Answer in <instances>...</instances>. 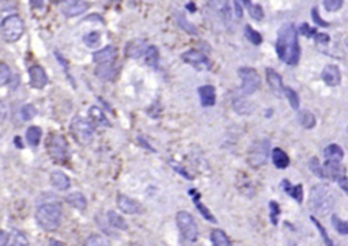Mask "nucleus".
Wrapping results in <instances>:
<instances>
[{
  "instance_id": "obj_1",
  "label": "nucleus",
  "mask_w": 348,
  "mask_h": 246,
  "mask_svg": "<svg viewBox=\"0 0 348 246\" xmlns=\"http://www.w3.org/2000/svg\"><path fill=\"white\" fill-rule=\"evenodd\" d=\"M276 52L279 59L288 66H295L299 60V44L297 30L291 24L283 25L278 34Z\"/></svg>"
},
{
  "instance_id": "obj_2",
  "label": "nucleus",
  "mask_w": 348,
  "mask_h": 246,
  "mask_svg": "<svg viewBox=\"0 0 348 246\" xmlns=\"http://www.w3.org/2000/svg\"><path fill=\"white\" fill-rule=\"evenodd\" d=\"M336 204V197L332 188L328 185H316L312 188L309 195V207L313 214L325 216L331 214Z\"/></svg>"
},
{
  "instance_id": "obj_3",
  "label": "nucleus",
  "mask_w": 348,
  "mask_h": 246,
  "mask_svg": "<svg viewBox=\"0 0 348 246\" xmlns=\"http://www.w3.org/2000/svg\"><path fill=\"white\" fill-rule=\"evenodd\" d=\"M35 219L40 227L44 230H57L62 223V207L57 203L43 204L35 212Z\"/></svg>"
},
{
  "instance_id": "obj_4",
  "label": "nucleus",
  "mask_w": 348,
  "mask_h": 246,
  "mask_svg": "<svg viewBox=\"0 0 348 246\" xmlns=\"http://www.w3.org/2000/svg\"><path fill=\"white\" fill-rule=\"evenodd\" d=\"M0 31L7 43H16L24 35L25 24L18 15H8L2 20Z\"/></svg>"
},
{
  "instance_id": "obj_5",
  "label": "nucleus",
  "mask_w": 348,
  "mask_h": 246,
  "mask_svg": "<svg viewBox=\"0 0 348 246\" xmlns=\"http://www.w3.org/2000/svg\"><path fill=\"white\" fill-rule=\"evenodd\" d=\"M71 133L75 137V140L82 146L90 145L94 139V127L90 121H87L86 118L76 116L74 120L71 121L70 125Z\"/></svg>"
},
{
  "instance_id": "obj_6",
  "label": "nucleus",
  "mask_w": 348,
  "mask_h": 246,
  "mask_svg": "<svg viewBox=\"0 0 348 246\" xmlns=\"http://www.w3.org/2000/svg\"><path fill=\"white\" fill-rule=\"evenodd\" d=\"M47 150L50 158L57 163H64L68 159V145L59 133H50L48 136Z\"/></svg>"
},
{
  "instance_id": "obj_7",
  "label": "nucleus",
  "mask_w": 348,
  "mask_h": 246,
  "mask_svg": "<svg viewBox=\"0 0 348 246\" xmlns=\"http://www.w3.org/2000/svg\"><path fill=\"white\" fill-rule=\"evenodd\" d=\"M269 150H271V145L267 139H261V140L253 143L248 155V162L252 168H261L267 163Z\"/></svg>"
},
{
  "instance_id": "obj_8",
  "label": "nucleus",
  "mask_w": 348,
  "mask_h": 246,
  "mask_svg": "<svg viewBox=\"0 0 348 246\" xmlns=\"http://www.w3.org/2000/svg\"><path fill=\"white\" fill-rule=\"evenodd\" d=\"M176 222H177L178 230H180L181 235L186 241L194 242V241L198 239V224H196L195 219L192 218L190 214H188L185 211H180L177 214V216H176Z\"/></svg>"
},
{
  "instance_id": "obj_9",
  "label": "nucleus",
  "mask_w": 348,
  "mask_h": 246,
  "mask_svg": "<svg viewBox=\"0 0 348 246\" xmlns=\"http://www.w3.org/2000/svg\"><path fill=\"white\" fill-rule=\"evenodd\" d=\"M238 75L242 79V86H241V91L245 95H250L255 91H257L261 86V78L257 74V71L255 68H249V67H242L238 70Z\"/></svg>"
},
{
  "instance_id": "obj_10",
  "label": "nucleus",
  "mask_w": 348,
  "mask_h": 246,
  "mask_svg": "<svg viewBox=\"0 0 348 246\" xmlns=\"http://www.w3.org/2000/svg\"><path fill=\"white\" fill-rule=\"evenodd\" d=\"M181 59L189 66L195 67L196 70H208L209 68V60L208 57L199 51H188L181 56Z\"/></svg>"
},
{
  "instance_id": "obj_11",
  "label": "nucleus",
  "mask_w": 348,
  "mask_h": 246,
  "mask_svg": "<svg viewBox=\"0 0 348 246\" xmlns=\"http://www.w3.org/2000/svg\"><path fill=\"white\" fill-rule=\"evenodd\" d=\"M30 85L34 89H44L48 85V75L43 67L33 66L29 68Z\"/></svg>"
},
{
  "instance_id": "obj_12",
  "label": "nucleus",
  "mask_w": 348,
  "mask_h": 246,
  "mask_svg": "<svg viewBox=\"0 0 348 246\" xmlns=\"http://www.w3.org/2000/svg\"><path fill=\"white\" fill-rule=\"evenodd\" d=\"M324 173L325 177H329V178L337 181L339 178L345 176V169L344 166H341L340 160L326 159L324 166Z\"/></svg>"
},
{
  "instance_id": "obj_13",
  "label": "nucleus",
  "mask_w": 348,
  "mask_h": 246,
  "mask_svg": "<svg viewBox=\"0 0 348 246\" xmlns=\"http://www.w3.org/2000/svg\"><path fill=\"white\" fill-rule=\"evenodd\" d=\"M117 207L120 208V211H123L124 214H131V215L132 214H139L142 211L139 203L125 195L117 196Z\"/></svg>"
},
{
  "instance_id": "obj_14",
  "label": "nucleus",
  "mask_w": 348,
  "mask_h": 246,
  "mask_svg": "<svg viewBox=\"0 0 348 246\" xmlns=\"http://www.w3.org/2000/svg\"><path fill=\"white\" fill-rule=\"evenodd\" d=\"M147 48L148 45L143 39H133L125 47V55L131 59H139V57L144 56Z\"/></svg>"
},
{
  "instance_id": "obj_15",
  "label": "nucleus",
  "mask_w": 348,
  "mask_h": 246,
  "mask_svg": "<svg viewBox=\"0 0 348 246\" xmlns=\"http://www.w3.org/2000/svg\"><path fill=\"white\" fill-rule=\"evenodd\" d=\"M87 8H89V3L85 0H71L63 7V14L71 18V16L81 15Z\"/></svg>"
},
{
  "instance_id": "obj_16",
  "label": "nucleus",
  "mask_w": 348,
  "mask_h": 246,
  "mask_svg": "<svg viewBox=\"0 0 348 246\" xmlns=\"http://www.w3.org/2000/svg\"><path fill=\"white\" fill-rule=\"evenodd\" d=\"M322 80H324L328 86L335 87L340 85L341 82V74L340 70L336 66H326L322 70Z\"/></svg>"
},
{
  "instance_id": "obj_17",
  "label": "nucleus",
  "mask_w": 348,
  "mask_h": 246,
  "mask_svg": "<svg viewBox=\"0 0 348 246\" xmlns=\"http://www.w3.org/2000/svg\"><path fill=\"white\" fill-rule=\"evenodd\" d=\"M267 80L269 87H271V90L274 91L278 97H282L284 86H283V80L282 78H280V75H279L275 70H272V68H267Z\"/></svg>"
},
{
  "instance_id": "obj_18",
  "label": "nucleus",
  "mask_w": 348,
  "mask_h": 246,
  "mask_svg": "<svg viewBox=\"0 0 348 246\" xmlns=\"http://www.w3.org/2000/svg\"><path fill=\"white\" fill-rule=\"evenodd\" d=\"M199 95H200V101L203 106H214L217 101V91L215 87L205 85L199 89Z\"/></svg>"
},
{
  "instance_id": "obj_19",
  "label": "nucleus",
  "mask_w": 348,
  "mask_h": 246,
  "mask_svg": "<svg viewBox=\"0 0 348 246\" xmlns=\"http://www.w3.org/2000/svg\"><path fill=\"white\" fill-rule=\"evenodd\" d=\"M116 48L114 47H106L101 51L95 52L93 55V60L98 64H102V63H112L113 60L116 59Z\"/></svg>"
},
{
  "instance_id": "obj_20",
  "label": "nucleus",
  "mask_w": 348,
  "mask_h": 246,
  "mask_svg": "<svg viewBox=\"0 0 348 246\" xmlns=\"http://www.w3.org/2000/svg\"><path fill=\"white\" fill-rule=\"evenodd\" d=\"M50 182L59 191H67L71 185V181L68 176H66L63 172H53L50 174Z\"/></svg>"
},
{
  "instance_id": "obj_21",
  "label": "nucleus",
  "mask_w": 348,
  "mask_h": 246,
  "mask_svg": "<svg viewBox=\"0 0 348 246\" xmlns=\"http://www.w3.org/2000/svg\"><path fill=\"white\" fill-rule=\"evenodd\" d=\"M95 74H97L98 78L104 79V80H113L114 76H116L117 71L113 67L112 63H102V64L98 66Z\"/></svg>"
},
{
  "instance_id": "obj_22",
  "label": "nucleus",
  "mask_w": 348,
  "mask_h": 246,
  "mask_svg": "<svg viewBox=\"0 0 348 246\" xmlns=\"http://www.w3.org/2000/svg\"><path fill=\"white\" fill-rule=\"evenodd\" d=\"M282 188L284 189L287 195L291 196L293 199L297 200L298 203H302V199H303V189H302V185H293L290 184V181L288 180H283L282 181Z\"/></svg>"
},
{
  "instance_id": "obj_23",
  "label": "nucleus",
  "mask_w": 348,
  "mask_h": 246,
  "mask_svg": "<svg viewBox=\"0 0 348 246\" xmlns=\"http://www.w3.org/2000/svg\"><path fill=\"white\" fill-rule=\"evenodd\" d=\"M66 201L70 204L71 207L76 208V210H81L83 211L86 207H87V200L81 192H75V193H71L66 197Z\"/></svg>"
},
{
  "instance_id": "obj_24",
  "label": "nucleus",
  "mask_w": 348,
  "mask_h": 246,
  "mask_svg": "<svg viewBox=\"0 0 348 246\" xmlns=\"http://www.w3.org/2000/svg\"><path fill=\"white\" fill-rule=\"evenodd\" d=\"M272 162L278 169H284L290 163V158L283 150L274 149L272 150Z\"/></svg>"
},
{
  "instance_id": "obj_25",
  "label": "nucleus",
  "mask_w": 348,
  "mask_h": 246,
  "mask_svg": "<svg viewBox=\"0 0 348 246\" xmlns=\"http://www.w3.org/2000/svg\"><path fill=\"white\" fill-rule=\"evenodd\" d=\"M41 136H43V131H41V128L37 127V125H31L30 128H27L26 140L31 147H35V146L40 145Z\"/></svg>"
},
{
  "instance_id": "obj_26",
  "label": "nucleus",
  "mask_w": 348,
  "mask_h": 246,
  "mask_svg": "<svg viewBox=\"0 0 348 246\" xmlns=\"http://www.w3.org/2000/svg\"><path fill=\"white\" fill-rule=\"evenodd\" d=\"M189 193H190V196H192V199H194L195 206H196L199 211L201 212V215L204 216V218L207 219V220H209V222H217V220H215V218H214V216H212V214H211V212H209L208 210H207V208H205L204 206H203V204H201L200 195H199V192L198 191H194V189H192V191H189Z\"/></svg>"
},
{
  "instance_id": "obj_27",
  "label": "nucleus",
  "mask_w": 348,
  "mask_h": 246,
  "mask_svg": "<svg viewBox=\"0 0 348 246\" xmlns=\"http://www.w3.org/2000/svg\"><path fill=\"white\" fill-rule=\"evenodd\" d=\"M233 108L237 113L240 114H250L253 112V106L250 102H248L245 98H234L233 101Z\"/></svg>"
},
{
  "instance_id": "obj_28",
  "label": "nucleus",
  "mask_w": 348,
  "mask_h": 246,
  "mask_svg": "<svg viewBox=\"0 0 348 246\" xmlns=\"http://www.w3.org/2000/svg\"><path fill=\"white\" fill-rule=\"evenodd\" d=\"M324 156H325V159L340 160L341 162L343 156H344V153H343V150H341L340 146L329 145L328 147L324 150Z\"/></svg>"
},
{
  "instance_id": "obj_29",
  "label": "nucleus",
  "mask_w": 348,
  "mask_h": 246,
  "mask_svg": "<svg viewBox=\"0 0 348 246\" xmlns=\"http://www.w3.org/2000/svg\"><path fill=\"white\" fill-rule=\"evenodd\" d=\"M108 222L109 224L114 229H119V230L125 231L128 229V224L125 222V219L123 216H120L119 214H116L114 211L108 212Z\"/></svg>"
},
{
  "instance_id": "obj_30",
  "label": "nucleus",
  "mask_w": 348,
  "mask_h": 246,
  "mask_svg": "<svg viewBox=\"0 0 348 246\" xmlns=\"http://www.w3.org/2000/svg\"><path fill=\"white\" fill-rule=\"evenodd\" d=\"M301 31L305 35H307V37H313V38L316 39V41H318V43L326 44L329 41V35L322 34V33H317V31H316V29H312L309 25H306V24L302 25Z\"/></svg>"
},
{
  "instance_id": "obj_31",
  "label": "nucleus",
  "mask_w": 348,
  "mask_h": 246,
  "mask_svg": "<svg viewBox=\"0 0 348 246\" xmlns=\"http://www.w3.org/2000/svg\"><path fill=\"white\" fill-rule=\"evenodd\" d=\"M89 116L91 117V120H93L95 124L105 125V127H109V125H110V122L108 121V118L105 117L104 112H102L98 106H91V108H90Z\"/></svg>"
},
{
  "instance_id": "obj_32",
  "label": "nucleus",
  "mask_w": 348,
  "mask_h": 246,
  "mask_svg": "<svg viewBox=\"0 0 348 246\" xmlns=\"http://www.w3.org/2000/svg\"><path fill=\"white\" fill-rule=\"evenodd\" d=\"M211 241L215 246H228L230 245V239L226 235L223 230H219V229H215V230L211 233Z\"/></svg>"
},
{
  "instance_id": "obj_33",
  "label": "nucleus",
  "mask_w": 348,
  "mask_h": 246,
  "mask_svg": "<svg viewBox=\"0 0 348 246\" xmlns=\"http://www.w3.org/2000/svg\"><path fill=\"white\" fill-rule=\"evenodd\" d=\"M298 120L302 127H305L307 129L314 128V125H316V117L309 110H302L301 113L298 114Z\"/></svg>"
},
{
  "instance_id": "obj_34",
  "label": "nucleus",
  "mask_w": 348,
  "mask_h": 246,
  "mask_svg": "<svg viewBox=\"0 0 348 246\" xmlns=\"http://www.w3.org/2000/svg\"><path fill=\"white\" fill-rule=\"evenodd\" d=\"M144 59H146V63H147L148 66L157 68L159 63L158 49H157L155 47H150V45H148L147 51H146V53H144Z\"/></svg>"
},
{
  "instance_id": "obj_35",
  "label": "nucleus",
  "mask_w": 348,
  "mask_h": 246,
  "mask_svg": "<svg viewBox=\"0 0 348 246\" xmlns=\"http://www.w3.org/2000/svg\"><path fill=\"white\" fill-rule=\"evenodd\" d=\"M12 74L10 67L6 64V63L0 61V86H6L8 83L11 82Z\"/></svg>"
},
{
  "instance_id": "obj_36",
  "label": "nucleus",
  "mask_w": 348,
  "mask_h": 246,
  "mask_svg": "<svg viewBox=\"0 0 348 246\" xmlns=\"http://www.w3.org/2000/svg\"><path fill=\"white\" fill-rule=\"evenodd\" d=\"M10 238H11V245H16V246H26L29 245V241H27L26 235L20 230H12L11 235H10Z\"/></svg>"
},
{
  "instance_id": "obj_37",
  "label": "nucleus",
  "mask_w": 348,
  "mask_h": 246,
  "mask_svg": "<svg viewBox=\"0 0 348 246\" xmlns=\"http://www.w3.org/2000/svg\"><path fill=\"white\" fill-rule=\"evenodd\" d=\"M245 35H246V38H248L252 44H255V45H260V44L263 43V37H261V34H260L259 31H256L253 28H250V26H246V28H245Z\"/></svg>"
},
{
  "instance_id": "obj_38",
  "label": "nucleus",
  "mask_w": 348,
  "mask_h": 246,
  "mask_svg": "<svg viewBox=\"0 0 348 246\" xmlns=\"http://www.w3.org/2000/svg\"><path fill=\"white\" fill-rule=\"evenodd\" d=\"M283 93H284V95L287 97V99L290 101L291 108H293V109H298V108H299V98H298V95H297V93H295L293 89H290V87H284Z\"/></svg>"
},
{
  "instance_id": "obj_39",
  "label": "nucleus",
  "mask_w": 348,
  "mask_h": 246,
  "mask_svg": "<svg viewBox=\"0 0 348 246\" xmlns=\"http://www.w3.org/2000/svg\"><path fill=\"white\" fill-rule=\"evenodd\" d=\"M332 223L333 226H335V229H336L340 234H348V223L344 222V220H341L339 216L333 215L332 216Z\"/></svg>"
},
{
  "instance_id": "obj_40",
  "label": "nucleus",
  "mask_w": 348,
  "mask_h": 246,
  "mask_svg": "<svg viewBox=\"0 0 348 246\" xmlns=\"http://www.w3.org/2000/svg\"><path fill=\"white\" fill-rule=\"evenodd\" d=\"M86 245H94V246H106L109 245L108 239H105V237L100 234H93L90 235L89 239L86 241Z\"/></svg>"
},
{
  "instance_id": "obj_41",
  "label": "nucleus",
  "mask_w": 348,
  "mask_h": 246,
  "mask_svg": "<svg viewBox=\"0 0 348 246\" xmlns=\"http://www.w3.org/2000/svg\"><path fill=\"white\" fill-rule=\"evenodd\" d=\"M85 44L87 45V47L90 48H94L97 47L98 44H100V39H101V35L100 33H97V31H93V33H89L87 35H85Z\"/></svg>"
},
{
  "instance_id": "obj_42",
  "label": "nucleus",
  "mask_w": 348,
  "mask_h": 246,
  "mask_svg": "<svg viewBox=\"0 0 348 246\" xmlns=\"http://www.w3.org/2000/svg\"><path fill=\"white\" fill-rule=\"evenodd\" d=\"M249 14L253 19L260 20L264 18V11L263 7L259 6V4H249Z\"/></svg>"
},
{
  "instance_id": "obj_43",
  "label": "nucleus",
  "mask_w": 348,
  "mask_h": 246,
  "mask_svg": "<svg viewBox=\"0 0 348 246\" xmlns=\"http://www.w3.org/2000/svg\"><path fill=\"white\" fill-rule=\"evenodd\" d=\"M279 215H280V207L276 201H269V216H271V222L275 226L278 224Z\"/></svg>"
},
{
  "instance_id": "obj_44",
  "label": "nucleus",
  "mask_w": 348,
  "mask_h": 246,
  "mask_svg": "<svg viewBox=\"0 0 348 246\" xmlns=\"http://www.w3.org/2000/svg\"><path fill=\"white\" fill-rule=\"evenodd\" d=\"M309 168H310V170H312V172L316 174V176L321 177V178H325L324 169L321 168V165H320V162H318L317 158H312V159H310Z\"/></svg>"
},
{
  "instance_id": "obj_45",
  "label": "nucleus",
  "mask_w": 348,
  "mask_h": 246,
  "mask_svg": "<svg viewBox=\"0 0 348 246\" xmlns=\"http://www.w3.org/2000/svg\"><path fill=\"white\" fill-rule=\"evenodd\" d=\"M35 114H37V110H35V108L33 105H25L22 106V109H21V116H22V118H24L25 121L31 120Z\"/></svg>"
},
{
  "instance_id": "obj_46",
  "label": "nucleus",
  "mask_w": 348,
  "mask_h": 246,
  "mask_svg": "<svg viewBox=\"0 0 348 246\" xmlns=\"http://www.w3.org/2000/svg\"><path fill=\"white\" fill-rule=\"evenodd\" d=\"M177 22H178V25L181 26V29H184L185 31H188L189 34H192V35L198 34V30H196V28H195L194 25H190L189 22H186V20L184 19L181 15L177 16Z\"/></svg>"
},
{
  "instance_id": "obj_47",
  "label": "nucleus",
  "mask_w": 348,
  "mask_h": 246,
  "mask_svg": "<svg viewBox=\"0 0 348 246\" xmlns=\"http://www.w3.org/2000/svg\"><path fill=\"white\" fill-rule=\"evenodd\" d=\"M312 222H313L314 224H316V227H317V229H318V231H320V234H321L322 239H324V242L326 243V245L332 246V245H333V242H332V241H331V239H329L328 234H326V231H325V229H324V227H322L321 223L318 222L317 219L314 218V216H312Z\"/></svg>"
},
{
  "instance_id": "obj_48",
  "label": "nucleus",
  "mask_w": 348,
  "mask_h": 246,
  "mask_svg": "<svg viewBox=\"0 0 348 246\" xmlns=\"http://www.w3.org/2000/svg\"><path fill=\"white\" fill-rule=\"evenodd\" d=\"M344 0H324V6L328 11H337L340 10Z\"/></svg>"
},
{
  "instance_id": "obj_49",
  "label": "nucleus",
  "mask_w": 348,
  "mask_h": 246,
  "mask_svg": "<svg viewBox=\"0 0 348 246\" xmlns=\"http://www.w3.org/2000/svg\"><path fill=\"white\" fill-rule=\"evenodd\" d=\"M8 112H7V106L4 105V102L0 101V124H3L6 120H7Z\"/></svg>"
},
{
  "instance_id": "obj_50",
  "label": "nucleus",
  "mask_w": 348,
  "mask_h": 246,
  "mask_svg": "<svg viewBox=\"0 0 348 246\" xmlns=\"http://www.w3.org/2000/svg\"><path fill=\"white\" fill-rule=\"evenodd\" d=\"M8 239H10V235H8L6 231L0 230V246L8 245V242H10Z\"/></svg>"
},
{
  "instance_id": "obj_51",
  "label": "nucleus",
  "mask_w": 348,
  "mask_h": 246,
  "mask_svg": "<svg viewBox=\"0 0 348 246\" xmlns=\"http://www.w3.org/2000/svg\"><path fill=\"white\" fill-rule=\"evenodd\" d=\"M312 14H313L314 22H317V24L320 25V26H322V28H325V26H328V24H326V22H322L321 18H320V15H318L317 8H313V12H312Z\"/></svg>"
},
{
  "instance_id": "obj_52",
  "label": "nucleus",
  "mask_w": 348,
  "mask_h": 246,
  "mask_svg": "<svg viewBox=\"0 0 348 246\" xmlns=\"http://www.w3.org/2000/svg\"><path fill=\"white\" fill-rule=\"evenodd\" d=\"M31 7L35 8V10H38V8L44 7V0H30Z\"/></svg>"
},
{
  "instance_id": "obj_53",
  "label": "nucleus",
  "mask_w": 348,
  "mask_h": 246,
  "mask_svg": "<svg viewBox=\"0 0 348 246\" xmlns=\"http://www.w3.org/2000/svg\"><path fill=\"white\" fill-rule=\"evenodd\" d=\"M337 182H339V185H340L341 187V189H343V191L345 192V193H347V177H341V178H339V180H337Z\"/></svg>"
},
{
  "instance_id": "obj_54",
  "label": "nucleus",
  "mask_w": 348,
  "mask_h": 246,
  "mask_svg": "<svg viewBox=\"0 0 348 246\" xmlns=\"http://www.w3.org/2000/svg\"><path fill=\"white\" fill-rule=\"evenodd\" d=\"M236 11H237V16H242V8L238 6V3H236Z\"/></svg>"
},
{
  "instance_id": "obj_55",
  "label": "nucleus",
  "mask_w": 348,
  "mask_h": 246,
  "mask_svg": "<svg viewBox=\"0 0 348 246\" xmlns=\"http://www.w3.org/2000/svg\"><path fill=\"white\" fill-rule=\"evenodd\" d=\"M15 145H18L20 149H22V143H21V137H15Z\"/></svg>"
},
{
  "instance_id": "obj_56",
  "label": "nucleus",
  "mask_w": 348,
  "mask_h": 246,
  "mask_svg": "<svg viewBox=\"0 0 348 246\" xmlns=\"http://www.w3.org/2000/svg\"><path fill=\"white\" fill-rule=\"evenodd\" d=\"M245 4H250V0H242Z\"/></svg>"
},
{
  "instance_id": "obj_57",
  "label": "nucleus",
  "mask_w": 348,
  "mask_h": 246,
  "mask_svg": "<svg viewBox=\"0 0 348 246\" xmlns=\"http://www.w3.org/2000/svg\"><path fill=\"white\" fill-rule=\"evenodd\" d=\"M54 3H60V2H64V0H53Z\"/></svg>"
}]
</instances>
